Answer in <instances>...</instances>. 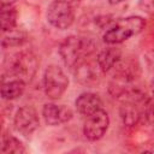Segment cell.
Returning a JSON list of instances; mask_svg holds the SVG:
<instances>
[{
  "mask_svg": "<svg viewBox=\"0 0 154 154\" xmlns=\"http://www.w3.org/2000/svg\"><path fill=\"white\" fill-rule=\"evenodd\" d=\"M38 70V60L31 52H20L13 57L10 65L11 73L24 83H30Z\"/></svg>",
  "mask_w": 154,
  "mask_h": 154,
  "instance_id": "cell-4",
  "label": "cell"
},
{
  "mask_svg": "<svg viewBox=\"0 0 154 154\" xmlns=\"http://www.w3.org/2000/svg\"><path fill=\"white\" fill-rule=\"evenodd\" d=\"M26 36L22 32V31H17V30H11L7 31V35H4L2 40H1V45L4 48L7 47H16V46H20L25 42Z\"/></svg>",
  "mask_w": 154,
  "mask_h": 154,
  "instance_id": "cell-16",
  "label": "cell"
},
{
  "mask_svg": "<svg viewBox=\"0 0 154 154\" xmlns=\"http://www.w3.org/2000/svg\"><path fill=\"white\" fill-rule=\"evenodd\" d=\"M0 22L2 32L11 31L16 29L17 24V10L13 5H1L0 10Z\"/></svg>",
  "mask_w": 154,
  "mask_h": 154,
  "instance_id": "cell-14",
  "label": "cell"
},
{
  "mask_svg": "<svg viewBox=\"0 0 154 154\" xmlns=\"http://www.w3.org/2000/svg\"><path fill=\"white\" fill-rule=\"evenodd\" d=\"M123 1H125V0H108V2L111 5H118V4H122Z\"/></svg>",
  "mask_w": 154,
  "mask_h": 154,
  "instance_id": "cell-22",
  "label": "cell"
},
{
  "mask_svg": "<svg viewBox=\"0 0 154 154\" xmlns=\"http://www.w3.org/2000/svg\"><path fill=\"white\" fill-rule=\"evenodd\" d=\"M142 117L147 120L148 124L154 125V96L143 100Z\"/></svg>",
  "mask_w": 154,
  "mask_h": 154,
  "instance_id": "cell-17",
  "label": "cell"
},
{
  "mask_svg": "<svg viewBox=\"0 0 154 154\" xmlns=\"http://www.w3.org/2000/svg\"><path fill=\"white\" fill-rule=\"evenodd\" d=\"M96 49V45L91 38L71 35L64 38L59 46V54L64 65L75 69L79 63L85 60Z\"/></svg>",
  "mask_w": 154,
  "mask_h": 154,
  "instance_id": "cell-1",
  "label": "cell"
},
{
  "mask_svg": "<svg viewBox=\"0 0 154 154\" xmlns=\"http://www.w3.org/2000/svg\"><path fill=\"white\" fill-rule=\"evenodd\" d=\"M25 147L20 140L12 135H5L2 137L1 152L4 154H23L25 153Z\"/></svg>",
  "mask_w": 154,
  "mask_h": 154,
  "instance_id": "cell-15",
  "label": "cell"
},
{
  "mask_svg": "<svg viewBox=\"0 0 154 154\" xmlns=\"http://www.w3.org/2000/svg\"><path fill=\"white\" fill-rule=\"evenodd\" d=\"M119 116L125 126L132 128L140 123L142 118V109H140L136 101L124 100L119 108Z\"/></svg>",
  "mask_w": 154,
  "mask_h": 154,
  "instance_id": "cell-11",
  "label": "cell"
},
{
  "mask_svg": "<svg viewBox=\"0 0 154 154\" xmlns=\"http://www.w3.org/2000/svg\"><path fill=\"white\" fill-rule=\"evenodd\" d=\"M144 63L149 71L154 72V48L144 53Z\"/></svg>",
  "mask_w": 154,
  "mask_h": 154,
  "instance_id": "cell-18",
  "label": "cell"
},
{
  "mask_svg": "<svg viewBox=\"0 0 154 154\" xmlns=\"http://www.w3.org/2000/svg\"><path fill=\"white\" fill-rule=\"evenodd\" d=\"M73 8H77V7H79V5L82 4V0H66Z\"/></svg>",
  "mask_w": 154,
  "mask_h": 154,
  "instance_id": "cell-20",
  "label": "cell"
},
{
  "mask_svg": "<svg viewBox=\"0 0 154 154\" xmlns=\"http://www.w3.org/2000/svg\"><path fill=\"white\" fill-rule=\"evenodd\" d=\"M138 6L147 13H154V0H140Z\"/></svg>",
  "mask_w": 154,
  "mask_h": 154,
  "instance_id": "cell-19",
  "label": "cell"
},
{
  "mask_svg": "<svg viewBox=\"0 0 154 154\" xmlns=\"http://www.w3.org/2000/svg\"><path fill=\"white\" fill-rule=\"evenodd\" d=\"M42 117L47 125L58 126L71 120L73 117V112L65 105L46 103L42 107Z\"/></svg>",
  "mask_w": 154,
  "mask_h": 154,
  "instance_id": "cell-8",
  "label": "cell"
},
{
  "mask_svg": "<svg viewBox=\"0 0 154 154\" xmlns=\"http://www.w3.org/2000/svg\"><path fill=\"white\" fill-rule=\"evenodd\" d=\"M109 126V117L105 109H99L87 117L83 125V134L87 140L94 142L105 136Z\"/></svg>",
  "mask_w": 154,
  "mask_h": 154,
  "instance_id": "cell-7",
  "label": "cell"
},
{
  "mask_svg": "<svg viewBox=\"0 0 154 154\" xmlns=\"http://www.w3.org/2000/svg\"><path fill=\"white\" fill-rule=\"evenodd\" d=\"M25 84L23 81L20 79H12L8 82L2 83L1 85V97L4 100H16L18 97H20L25 90Z\"/></svg>",
  "mask_w": 154,
  "mask_h": 154,
  "instance_id": "cell-13",
  "label": "cell"
},
{
  "mask_svg": "<svg viewBox=\"0 0 154 154\" xmlns=\"http://www.w3.org/2000/svg\"><path fill=\"white\" fill-rule=\"evenodd\" d=\"M75 106L77 112L83 117H89L90 114L95 113L96 111L102 108V100L101 97L95 93H82L79 96H77L75 101Z\"/></svg>",
  "mask_w": 154,
  "mask_h": 154,
  "instance_id": "cell-9",
  "label": "cell"
},
{
  "mask_svg": "<svg viewBox=\"0 0 154 154\" xmlns=\"http://www.w3.org/2000/svg\"><path fill=\"white\" fill-rule=\"evenodd\" d=\"M17 0H1V5H13Z\"/></svg>",
  "mask_w": 154,
  "mask_h": 154,
  "instance_id": "cell-21",
  "label": "cell"
},
{
  "mask_svg": "<svg viewBox=\"0 0 154 154\" xmlns=\"http://www.w3.org/2000/svg\"><path fill=\"white\" fill-rule=\"evenodd\" d=\"M43 90L52 100L60 99L69 88V78L64 70L58 65H48L43 73Z\"/></svg>",
  "mask_w": 154,
  "mask_h": 154,
  "instance_id": "cell-3",
  "label": "cell"
},
{
  "mask_svg": "<svg viewBox=\"0 0 154 154\" xmlns=\"http://www.w3.org/2000/svg\"><path fill=\"white\" fill-rule=\"evenodd\" d=\"M122 59V51L116 47H107L102 49L96 57V64L102 73H107L114 69V66Z\"/></svg>",
  "mask_w": 154,
  "mask_h": 154,
  "instance_id": "cell-10",
  "label": "cell"
},
{
  "mask_svg": "<svg viewBox=\"0 0 154 154\" xmlns=\"http://www.w3.org/2000/svg\"><path fill=\"white\" fill-rule=\"evenodd\" d=\"M146 20L140 16H129L118 19L103 34V41L107 45H119L132 36L143 31Z\"/></svg>",
  "mask_w": 154,
  "mask_h": 154,
  "instance_id": "cell-2",
  "label": "cell"
},
{
  "mask_svg": "<svg viewBox=\"0 0 154 154\" xmlns=\"http://www.w3.org/2000/svg\"><path fill=\"white\" fill-rule=\"evenodd\" d=\"M40 126V118L32 106L25 105L18 108L13 118V128L22 136L32 135Z\"/></svg>",
  "mask_w": 154,
  "mask_h": 154,
  "instance_id": "cell-6",
  "label": "cell"
},
{
  "mask_svg": "<svg viewBox=\"0 0 154 154\" xmlns=\"http://www.w3.org/2000/svg\"><path fill=\"white\" fill-rule=\"evenodd\" d=\"M75 10L66 0H53L47 8V20L55 29L65 30L75 22Z\"/></svg>",
  "mask_w": 154,
  "mask_h": 154,
  "instance_id": "cell-5",
  "label": "cell"
},
{
  "mask_svg": "<svg viewBox=\"0 0 154 154\" xmlns=\"http://www.w3.org/2000/svg\"><path fill=\"white\" fill-rule=\"evenodd\" d=\"M76 72V79L82 83V84H91L94 82H96V78H97V71H100L99 66L94 67L90 63L85 60H83L82 63H79L76 67H75ZM101 72V71H100ZM102 73V72H101Z\"/></svg>",
  "mask_w": 154,
  "mask_h": 154,
  "instance_id": "cell-12",
  "label": "cell"
},
{
  "mask_svg": "<svg viewBox=\"0 0 154 154\" xmlns=\"http://www.w3.org/2000/svg\"><path fill=\"white\" fill-rule=\"evenodd\" d=\"M150 89H152V93H153V96H154V79L150 83Z\"/></svg>",
  "mask_w": 154,
  "mask_h": 154,
  "instance_id": "cell-23",
  "label": "cell"
}]
</instances>
